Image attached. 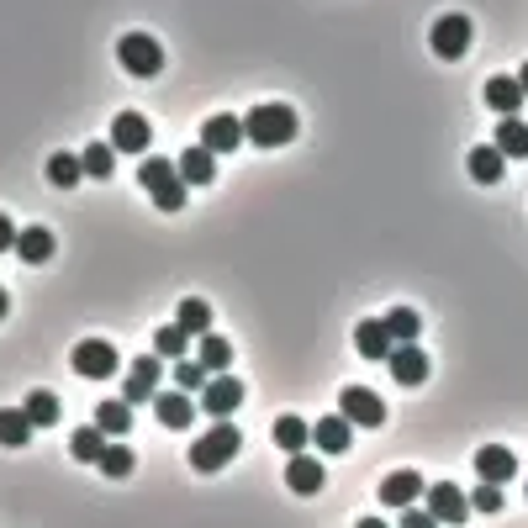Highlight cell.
<instances>
[{
    "mask_svg": "<svg viewBox=\"0 0 528 528\" xmlns=\"http://www.w3.org/2000/svg\"><path fill=\"white\" fill-rule=\"evenodd\" d=\"M243 449V433L228 423V418H217L212 428L201 433V439L191 444V465L201 470V476H212V470H222V465H233V455Z\"/></svg>",
    "mask_w": 528,
    "mask_h": 528,
    "instance_id": "1",
    "label": "cell"
},
{
    "mask_svg": "<svg viewBox=\"0 0 528 528\" xmlns=\"http://www.w3.org/2000/svg\"><path fill=\"white\" fill-rule=\"evenodd\" d=\"M243 132H249V143H259V148H280V143L296 138V111L280 106V101H264L243 117Z\"/></svg>",
    "mask_w": 528,
    "mask_h": 528,
    "instance_id": "2",
    "label": "cell"
},
{
    "mask_svg": "<svg viewBox=\"0 0 528 528\" xmlns=\"http://www.w3.org/2000/svg\"><path fill=\"white\" fill-rule=\"evenodd\" d=\"M138 180H143V191L154 196L164 212H180V206H185V191H191V185L180 180V164H169V159H143Z\"/></svg>",
    "mask_w": 528,
    "mask_h": 528,
    "instance_id": "3",
    "label": "cell"
},
{
    "mask_svg": "<svg viewBox=\"0 0 528 528\" xmlns=\"http://www.w3.org/2000/svg\"><path fill=\"white\" fill-rule=\"evenodd\" d=\"M117 59H122L127 74H138V80H154V74L164 69V48H159L148 32H127L122 43H117Z\"/></svg>",
    "mask_w": 528,
    "mask_h": 528,
    "instance_id": "4",
    "label": "cell"
},
{
    "mask_svg": "<svg viewBox=\"0 0 528 528\" xmlns=\"http://www.w3.org/2000/svg\"><path fill=\"white\" fill-rule=\"evenodd\" d=\"M338 412H344L354 428H381L386 423V402L370 386H344L338 391Z\"/></svg>",
    "mask_w": 528,
    "mask_h": 528,
    "instance_id": "5",
    "label": "cell"
},
{
    "mask_svg": "<svg viewBox=\"0 0 528 528\" xmlns=\"http://www.w3.org/2000/svg\"><path fill=\"white\" fill-rule=\"evenodd\" d=\"M428 43H433V53L439 59H465V48H470V16H460V11H449V16H439L433 22V32H428Z\"/></svg>",
    "mask_w": 528,
    "mask_h": 528,
    "instance_id": "6",
    "label": "cell"
},
{
    "mask_svg": "<svg viewBox=\"0 0 528 528\" xmlns=\"http://www.w3.org/2000/svg\"><path fill=\"white\" fill-rule=\"evenodd\" d=\"M74 375H85V381H106V375H117V349H111L106 338H85V344H74Z\"/></svg>",
    "mask_w": 528,
    "mask_h": 528,
    "instance_id": "7",
    "label": "cell"
},
{
    "mask_svg": "<svg viewBox=\"0 0 528 528\" xmlns=\"http://www.w3.org/2000/svg\"><path fill=\"white\" fill-rule=\"evenodd\" d=\"M148 138H154V127H148L143 111H117V122H111V138H106V143L117 148V154H143Z\"/></svg>",
    "mask_w": 528,
    "mask_h": 528,
    "instance_id": "8",
    "label": "cell"
},
{
    "mask_svg": "<svg viewBox=\"0 0 528 528\" xmlns=\"http://www.w3.org/2000/svg\"><path fill=\"white\" fill-rule=\"evenodd\" d=\"M243 407V381L233 375H212V381L201 386V412H212V418H233Z\"/></svg>",
    "mask_w": 528,
    "mask_h": 528,
    "instance_id": "9",
    "label": "cell"
},
{
    "mask_svg": "<svg viewBox=\"0 0 528 528\" xmlns=\"http://www.w3.org/2000/svg\"><path fill=\"white\" fill-rule=\"evenodd\" d=\"M423 502H428V513L439 523H465V513H470V497L460 492L455 481H433L423 492Z\"/></svg>",
    "mask_w": 528,
    "mask_h": 528,
    "instance_id": "10",
    "label": "cell"
},
{
    "mask_svg": "<svg viewBox=\"0 0 528 528\" xmlns=\"http://www.w3.org/2000/svg\"><path fill=\"white\" fill-rule=\"evenodd\" d=\"M159 354H143V360H132L127 370V386H122V402H154L159 396Z\"/></svg>",
    "mask_w": 528,
    "mask_h": 528,
    "instance_id": "11",
    "label": "cell"
},
{
    "mask_svg": "<svg viewBox=\"0 0 528 528\" xmlns=\"http://www.w3.org/2000/svg\"><path fill=\"white\" fill-rule=\"evenodd\" d=\"M476 476L481 481H513L518 476V455L513 449H502V444H486V449H476Z\"/></svg>",
    "mask_w": 528,
    "mask_h": 528,
    "instance_id": "12",
    "label": "cell"
},
{
    "mask_svg": "<svg viewBox=\"0 0 528 528\" xmlns=\"http://www.w3.org/2000/svg\"><path fill=\"white\" fill-rule=\"evenodd\" d=\"M523 101H528V96H523L518 74H513V80H507V74H492V80H486V106H492L497 117H518Z\"/></svg>",
    "mask_w": 528,
    "mask_h": 528,
    "instance_id": "13",
    "label": "cell"
},
{
    "mask_svg": "<svg viewBox=\"0 0 528 528\" xmlns=\"http://www.w3.org/2000/svg\"><path fill=\"white\" fill-rule=\"evenodd\" d=\"M423 492H428V486H423L418 470H396V476L381 481V507H412Z\"/></svg>",
    "mask_w": 528,
    "mask_h": 528,
    "instance_id": "14",
    "label": "cell"
},
{
    "mask_svg": "<svg viewBox=\"0 0 528 528\" xmlns=\"http://www.w3.org/2000/svg\"><path fill=\"white\" fill-rule=\"evenodd\" d=\"M243 138H249V132H243V122H238V117H228V111L201 127V143L212 148V154H233V148H238Z\"/></svg>",
    "mask_w": 528,
    "mask_h": 528,
    "instance_id": "15",
    "label": "cell"
},
{
    "mask_svg": "<svg viewBox=\"0 0 528 528\" xmlns=\"http://www.w3.org/2000/svg\"><path fill=\"white\" fill-rule=\"evenodd\" d=\"M391 375L402 386H423L428 381V354L418 349V344H396L391 349Z\"/></svg>",
    "mask_w": 528,
    "mask_h": 528,
    "instance_id": "16",
    "label": "cell"
},
{
    "mask_svg": "<svg viewBox=\"0 0 528 528\" xmlns=\"http://www.w3.org/2000/svg\"><path fill=\"white\" fill-rule=\"evenodd\" d=\"M154 412H159L164 428H191V423H196L191 391H159V396H154Z\"/></svg>",
    "mask_w": 528,
    "mask_h": 528,
    "instance_id": "17",
    "label": "cell"
},
{
    "mask_svg": "<svg viewBox=\"0 0 528 528\" xmlns=\"http://www.w3.org/2000/svg\"><path fill=\"white\" fill-rule=\"evenodd\" d=\"M349 439H354V423L344 418V412H333V418H323V423L312 428V444L323 449V455H344Z\"/></svg>",
    "mask_w": 528,
    "mask_h": 528,
    "instance_id": "18",
    "label": "cell"
},
{
    "mask_svg": "<svg viewBox=\"0 0 528 528\" xmlns=\"http://www.w3.org/2000/svg\"><path fill=\"white\" fill-rule=\"evenodd\" d=\"M180 180L185 185H212L217 180V154L206 143H196V148H185L180 154Z\"/></svg>",
    "mask_w": 528,
    "mask_h": 528,
    "instance_id": "19",
    "label": "cell"
},
{
    "mask_svg": "<svg viewBox=\"0 0 528 528\" xmlns=\"http://www.w3.org/2000/svg\"><path fill=\"white\" fill-rule=\"evenodd\" d=\"M470 180H481V185H497L502 180V169H507V154L497 143H481V148H470Z\"/></svg>",
    "mask_w": 528,
    "mask_h": 528,
    "instance_id": "20",
    "label": "cell"
},
{
    "mask_svg": "<svg viewBox=\"0 0 528 528\" xmlns=\"http://www.w3.org/2000/svg\"><path fill=\"white\" fill-rule=\"evenodd\" d=\"M354 349H360L365 360H391L396 338L386 333V323H360V328H354Z\"/></svg>",
    "mask_w": 528,
    "mask_h": 528,
    "instance_id": "21",
    "label": "cell"
},
{
    "mask_svg": "<svg viewBox=\"0 0 528 528\" xmlns=\"http://www.w3.org/2000/svg\"><path fill=\"white\" fill-rule=\"evenodd\" d=\"M286 481H291V492L312 497L317 486H323V460H312V455H291V465H286Z\"/></svg>",
    "mask_w": 528,
    "mask_h": 528,
    "instance_id": "22",
    "label": "cell"
},
{
    "mask_svg": "<svg viewBox=\"0 0 528 528\" xmlns=\"http://www.w3.org/2000/svg\"><path fill=\"white\" fill-rule=\"evenodd\" d=\"M32 418H27V407H0V444L6 449H22L32 439Z\"/></svg>",
    "mask_w": 528,
    "mask_h": 528,
    "instance_id": "23",
    "label": "cell"
},
{
    "mask_svg": "<svg viewBox=\"0 0 528 528\" xmlns=\"http://www.w3.org/2000/svg\"><path fill=\"white\" fill-rule=\"evenodd\" d=\"M16 254H22L27 264H48V259H53V233L32 222V228L16 233Z\"/></svg>",
    "mask_w": 528,
    "mask_h": 528,
    "instance_id": "24",
    "label": "cell"
},
{
    "mask_svg": "<svg viewBox=\"0 0 528 528\" xmlns=\"http://www.w3.org/2000/svg\"><path fill=\"white\" fill-rule=\"evenodd\" d=\"M196 360L212 370V375H228V365H233V344H228V338H217V333H201Z\"/></svg>",
    "mask_w": 528,
    "mask_h": 528,
    "instance_id": "25",
    "label": "cell"
},
{
    "mask_svg": "<svg viewBox=\"0 0 528 528\" xmlns=\"http://www.w3.org/2000/svg\"><path fill=\"white\" fill-rule=\"evenodd\" d=\"M381 323H386V333L396 338V344H418V333H423V317L412 312V307H391Z\"/></svg>",
    "mask_w": 528,
    "mask_h": 528,
    "instance_id": "26",
    "label": "cell"
},
{
    "mask_svg": "<svg viewBox=\"0 0 528 528\" xmlns=\"http://www.w3.org/2000/svg\"><path fill=\"white\" fill-rule=\"evenodd\" d=\"M96 428L106 433V439H122V433L132 428V402H101L96 407Z\"/></svg>",
    "mask_w": 528,
    "mask_h": 528,
    "instance_id": "27",
    "label": "cell"
},
{
    "mask_svg": "<svg viewBox=\"0 0 528 528\" xmlns=\"http://www.w3.org/2000/svg\"><path fill=\"white\" fill-rule=\"evenodd\" d=\"M106 433L101 428H74V439H69V449H74V460H85V465H101V455H106Z\"/></svg>",
    "mask_w": 528,
    "mask_h": 528,
    "instance_id": "28",
    "label": "cell"
},
{
    "mask_svg": "<svg viewBox=\"0 0 528 528\" xmlns=\"http://www.w3.org/2000/svg\"><path fill=\"white\" fill-rule=\"evenodd\" d=\"M497 148L507 159H523L528 154V122L523 117H502V127H497Z\"/></svg>",
    "mask_w": 528,
    "mask_h": 528,
    "instance_id": "29",
    "label": "cell"
},
{
    "mask_svg": "<svg viewBox=\"0 0 528 528\" xmlns=\"http://www.w3.org/2000/svg\"><path fill=\"white\" fill-rule=\"evenodd\" d=\"M175 323L191 333V338H201L206 328H212V307H206L201 296H185V301H180V312H175Z\"/></svg>",
    "mask_w": 528,
    "mask_h": 528,
    "instance_id": "30",
    "label": "cell"
},
{
    "mask_svg": "<svg viewBox=\"0 0 528 528\" xmlns=\"http://www.w3.org/2000/svg\"><path fill=\"white\" fill-rule=\"evenodd\" d=\"M307 439H312V428L301 423V418H291V412L275 423V444L286 449V455H301V449H307Z\"/></svg>",
    "mask_w": 528,
    "mask_h": 528,
    "instance_id": "31",
    "label": "cell"
},
{
    "mask_svg": "<svg viewBox=\"0 0 528 528\" xmlns=\"http://www.w3.org/2000/svg\"><path fill=\"white\" fill-rule=\"evenodd\" d=\"M48 180L59 185V191L80 185V180H85V159H74V154H53V159H48Z\"/></svg>",
    "mask_w": 528,
    "mask_h": 528,
    "instance_id": "32",
    "label": "cell"
},
{
    "mask_svg": "<svg viewBox=\"0 0 528 528\" xmlns=\"http://www.w3.org/2000/svg\"><path fill=\"white\" fill-rule=\"evenodd\" d=\"M80 159H85V175L90 180H111V169H117V148H111V143H90Z\"/></svg>",
    "mask_w": 528,
    "mask_h": 528,
    "instance_id": "33",
    "label": "cell"
},
{
    "mask_svg": "<svg viewBox=\"0 0 528 528\" xmlns=\"http://www.w3.org/2000/svg\"><path fill=\"white\" fill-rule=\"evenodd\" d=\"M185 349H191V333H185L180 323L159 328V338H154V354H159V360H185Z\"/></svg>",
    "mask_w": 528,
    "mask_h": 528,
    "instance_id": "34",
    "label": "cell"
},
{
    "mask_svg": "<svg viewBox=\"0 0 528 528\" xmlns=\"http://www.w3.org/2000/svg\"><path fill=\"white\" fill-rule=\"evenodd\" d=\"M22 407H27V418H32L37 428H53V423H59V396H53V391H32Z\"/></svg>",
    "mask_w": 528,
    "mask_h": 528,
    "instance_id": "35",
    "label": "cell"
},
{
    "mask_svg": "<svg viewBox=\"0 0 528 528\" xmlns=\"http://www.w3.org/2000/svg\"><path fill=\"white\" fill-rule=\"evenodd\" d=\"M132 465H138V460H132V449L111 439V444H106V455H101V476L122 481V476H132Z\"/></svg>",
    "mask_w": 528,
    "mask_h": 528,
    "instance_id": "36",
    "label": "cell"
},
{
    "mask_svg": "<svg viewBox=\"0 0 528 528\" xmlns=\"http://www.w3.org/2000/svg\"><path fill=\"white\" fill-rule=\"evenodd\" d=\"M206 381H212V370H206L201 360H175V386L180 391H201Z\"/></svg>",
    "mask_w": 528,
    "mask_h": 528,
    "instance_id": "37",
    "label": "cell"
},
{
    "mask_svg": "<svg viewBox=\"0 0 528 528\" xmlns=\"http://www.w3.org/2000/svg\"><path fill=\"white\" fill-rule=\"evenodd\" d=\"M470 507H476V513H502V486L497 481H481L476 497H470Z\"/></svg>",
    "mask_w": 528,
    "mask_h": 528,
    "instance_id": "38",
    "label": "cell"
},
{
    "mask_svg": "<svg viewBox=\"0 0 528 528\" xmlns=\"http://www.w3.org/2000/svg\"><path fill=\"white\" fill-rule=\"evenodd\" d=\"M402 528H444L428 507H402Z\"/></svg>",
    "mask_w": 528,
    "mask_h": 528,
    "instance_id": "39",
    "label": "cell"
},
{
    "mask_svg": "<svg viewBox=\"0 0 528 528\" xmlns=\"http://www.w3.org/2000/svg\"><path fill=\"white\" fill-rule=\"evenodd\" d=\"M6 249H16V228H11V217L0 212V254H6Z\"/></svg>",
    "mask_w": 528,
    "mask_h": 528,
    "instance_id": "40",
    "label": "cell"
},
{
    "mask_svg": "<svg viewBox=\"0 0 528 528\" xmlns=\"http://www.w3.org/2000/svg\"><path fill=\"white\" fill-rule=\"evenodd\" d=\"M354 528H386L381 518H360V523H354Z\"/></svg>",
    "mask_w": 528,
    "mask_h": 528,
    "instance_id": "41",
    "label": "cell"
},
{
    "mask_svg": "<svg viewBox=\"0 0 528 528\" xmlns=\"http://www.w3.org/2000/svg\"><path fill=\"white\" fill-rule=\"evenodd\" d=\"M518 85H523V96H528V64L518 69Z\"/></svg>",
    "mask_w": 528,
    "mask_h": 528,
    "instance_id": "42",
    "label": "cell"
},
{
    "mask_svg": "<svg viewBox=\"0 0 528 528\" xmlns=\"http://www.w3.org/2000/svg\"><path fill=\"white\" fill-rule=\"evenodd\" d=\"M11 312V301H6V291H0V317H6Z\"/></svg>",
    "mask_w": 528,
    "mask_h": 528,
    "instance_id": "43",
    "label": "cell"
}]
</instances>
